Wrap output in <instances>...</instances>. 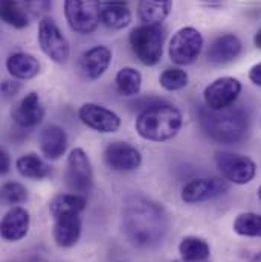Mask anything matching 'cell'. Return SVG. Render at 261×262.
<instances>
[{"label": "cell", "instance_id": "cell-1", "mask_svg": "<svg viewBox=\"0 0 261 262\" xmlns=\"http://www.w3.org/2000/svg\"><path fill=\"white\" fill-rule=\"evenodd\" d=\"M123 226L133 246L150 249L165 238L168 215L157 201L144 195H131L124 203Z\"/></svg>", "mask_w": 261, "mask_h": 262}, {"label": "cell", "instance_id": "cell-2", "mask_svg": "<svg viewBox=\"0 0 261 262\" xmlns=\"http://www.w3.org/2000/svg\"><path fill=\"white\" fill-rule=\"evenodd\" d=\"M198 124L203 133L214 142L232 145L240 142L248 133L249 116L242 107L211 110L205 105L198 108Z\"/></svg>", "mask_w": 261, "mask_h": 262}, {"label": "cell", "instance_id": "cell-3", "mask_svg": "<svg viewBox=\"0 0 261 262\" xmlns=\"http://www.w3.org/2000/svg\"><path fill=\"white\" fill-rule=\"evenodd\" d=\"M184 118L177 107L157 101L142 110L136 119L137 134L150 142H167L177 136Z\"/></svg>", "mask_w": 261, "mask_h": 262}, {"label": "cell", "instance_id": "cell-4", "mask_svg": "<svg viewBox=\"0 0 261 262\" xmlns=\"http://www.w3.org/2000/svg\"><path fill=\"white\" fill-rule=\"evenodd\" d=\"M131 51L144 66L157 64L164 54L165 29L160 25H140L129 35Z\"/></svg>", "mask_w": 261, "mask_h": 262}, {"label": "cell", "instance_id": "cell-5", "mask_svg": "<svg viewBox=\"0 0 261 262\" xmlns=\"http://www.w3.org/2000/svg\"><path fill=\"white\" fill-rule=\"evenodd\" d=\"M101 0H65V17L69 28L81 35L96 31L101 21Z\"/></svg>", "mask_w": 261, "mask_h": 262}, {"label": "cell", "instance_id": "cell-6", "mask_svg": "<svg viewBox=\"0 0 261 262\" xmlns=\"http://www.w3.org/2000/svg\"><path fill=\"white\" fill-rule=\"evenodd\" d=\"M203 49V35L193 26L180 28L170 40L168 54L174 64L190 66L198 58Z\"/></svg>", "mask_w": 261, "mask_h": 262}, {"label": "cell", "instance_id": "cell-7", "mask_svg": "<svg viewBox=\"0 0 261 262\" xmlns=\"http://www.w3.org/2000/svg\"><path fill=\"white\" fill-rule=\"evenodd\" d=\"M38 45L43 54L57 64H63L70 55L69 41L51 17H43L38 23Z\"/></svg>", "mask_w": 261, "mask_h": 262}, {"label": "cell", "instance_id": "cell-8", "mask_svg": "<svg viewBox=\"0 0 261 262\" xmlns=\"http://www.w3.org/2000/svg\"><path fill=\"white\" fill-rule=\"evenodd\" d=\"M215 165L222 177L234 185H248L257 174V165L252 159L228 151L215 154Z\"/></svg>", "mask_w": 261, "mask_h": 262}, {"label": "cell", "instance_id": "cell-9", "mask_svg": "<svg viewBox=\"0 0 261 262\" xmlns=\"http://www.w3.org/2000/svg\"><path fill=\"white\" fill-rule=\"evenodd\" d=\"M66 183L75 192L86 195L93 188V169L87 152L83 148H73L67 156Z\"/></svg>", "mask_w": 261, "mask_h": 262}, {"label": "cell", "instance_id": "cell-10", "mask_svg": "<svg viewBox=\"0 0 261 262\" xmlns=\"http://www.w3.org/2000/svg\"><path fill=\"white\" fill-rule=\"evenodd\" d=\"M242 93V82L232 76L214 79L203 90L205 105L211 110H225L234 105Z\"/></svg>", "mask_w": 261, "mask_h": 262}, {"label": "cell", "instance_id": "cell-11", "mask_svg": "<svg viewBox=\"0 0 261 262\" xmlns=\"http://www.w3.org/2000/svg\"><path fill=\"white\" fill-rule=\"evenodd\" d=\"M228 189L229 182L223 177H202L188 182L182 189L180 198L187 204H196L223 195L228 192Z\"/></svg>", "mask_w": 261, "mask_h": 262}, {"label": "cell", "instance_id": "cell-12", "mask_svg": "<svg viewBox=\"0 0 261 262\" xmlns=\"http://www.w3.org/2000/svg\"><path fill=\"white\" fill-rule=\"evenodd\" d=\"M78 118L87 128L103 134L115 133L121 127V118L115 112L95 102L83 104L78 110Z\"/></svg>", "mask_w": 261, "mask_h": 262}, {"label": "cell", "instance_id": "cell-13", "mask_svg": "<svg viewBox=\"0 0 261 262\" xmlns=\"http://www.w3.org/2000/svg\"><path fill=\"white\" fill-rule=\"evenodd\" d=\"M104 160L113 171L130 172L140 166V151L127 142H112L104 151Z\"/></svg>", "mask_w": 261, "mask_h": 262}, {"label": "cell", "instance_id": "cell-14", "mask_svg": "<svg viewBox=\"0 0 261 262\" xmlns=\"http://www.w3.org/2000/svg\"><path fill=\"white\" fill-rule=\"evenodd\" d=\"M12 121L20 128H35L45 119V107L37 92H29L12 110Z\"/></svg>", "mask_w": 261, "mask_h": 262}, {"label": "cell", "instance_id": "cell-15", "mask_svg": "<svg viewBox=\"0 0 261 262\" xmlns=\"http://www.w3.org/2000/svg\"><path fill=\"white\" fill-rule=\"evenodd\" d=\"M31 216L25 207L15 206L9 209L2 220V238L8 243H17L23 239L29 232Z\"/></svg>", "mask_w": 261, "mask_h": 262}, {"label": "cell", "instance_id": "cell-16", "mask_svg": "<svg viewBox=\"0 0 261 262\" xmlns=\"http://www.w3.org/2000/svg\"><path fill=\"white\" fill-rule=\"evenodd\" d=\"M112 63V51L107 46H93L81 54L79 69L87 79H98Z\"/></svg>", "mask_w": 261, "mask_h": 262}, {"label": "cell", "instance_id": "cell-17", "mask_svg": "<svg viewBox=\"0 0 261 262\" xmlns=\"http://www.w3.org/2000/svg\"><path fill=\"white\" fill-rule=\"evenodd\" d=\"M81 218L79 213H63L54 218L52 235L58 247L69 249L73 247L81 236Z\"/></svg>", "mask_w": 261, "mask_h": 262}, {"label": "cell", "instance_id": "cell-18", "mask_svg": "<svg viewBox=\"0 0 261 262\" xmlns=\"http://www.w3.org/2000/svg\"><path fill=\"white\" fill-rule=\"evenodd\" d=\"M242 41L234 34H225L217 37L208 49V61L212 64L222 66L234 61L242 54Z\"/></svg>", "mask_w": 261, "mask_h": 262}, {"label": "cell", "instance_id": "cell-19", "mask_svg": "<svg viewBox=\"0 0 261 262\" xmlns=\"http://www.w3.org/2000/svg\"><path fill=\"white\" fill-rule=\"evenodd\" d=\"M40 149L48 160H58L67 149V134L63 127L51 124L40 133Z\"/></svg>", "mask_w": 261, "mask_h": 262}, {"label": "cell", "instance_id": "cell-20", "mask_svg": "<svg viewBox=\"0 0 261 262\" xmlns=\"http://www.w3.org/2000/svg\"><path fill=\"white\" fill-rule=\"evenodd\" d=\"M131 11L124 0H106L101 6V23L109 29L121 31L131 23Z\"/></svg>", "mask_w": 261, "mask_h": 262}, {"label": "cell", "instance_id": "cell-21", "mask_svg": "<svg viewBox=\"0 0 261 262\" xmlns=\"http://www.w3.org/2000/svg\"><path fill=\"white\" fill-rule=\"evenodd\" d=\"M6 70L15 79H32L40 73V63L38 60L26 52H15L8 57L6 60Z\"/></svg>", "mask_w": 261, "mask_h": 262}, {"label": "cell", "instance_id": "cell-22", "mask_svg": "<svg viewBox=\"0 0 261 262\" xmlns=\"http://www.w3.org/2000/svg\"><path fill=\"white\" fill-rule=\"evenodd\" d=\"M15 168L22 177L31 179V180L48 179L52 172L51 166L35 152H28V154L20 156L15 160Z\"/></svg>", "mask_w": 261, "mask_h": 262}, {"label": "cell", "instance_id": "cell-23", "mask_svg": "<svg viewBox=\"0 0 261 262\" xmlns=\"http://www.w3.org/2000/svg\"><path fill=\"white\" fill-rule=\"evenodd\" d=\"M173 0H139L137 15L145 25H160L171 12Z\"/></svg>", "mask_w": 261, "mask_h": 262}, {"label": "cell", "instance_id": "cell-24", "mask_svg": "<svg viewBox=\"0 0 261 262\" xmlns=\"http://www.w3.org/2000/svg\"><path fill=\"white\" fill-rule=\"evenodd\" d=\"M87 207V198L81 194H60L49 203V212L52 218L63 213H81Z\"/></svg>", "mask_w": 261, "mask_h": 262}, {"label": "cell", "instance_id": "cell-25", "mask_svg": "<svg viewBox=\"0 0 261 262\" xmlns=\"http://www.w3.org/2000/svg\"><path fill=\"white\" fill-rule=\"evenodd\" d=\"M179 253L184 262H206L209 259V244L198 236H185L179 244Z\"/></svg>", "mask_w": 261, "mask_h": 262}, {"label": "cell", "instance_id": "cell-26", "mask_svg": "<svg viewBox=\"0 0 261 262\" xmlns=\"http://www.w3.org/2000/svg\"><path fill=\"white\" fill-rule=\"evenodd\" d=\"M0 14L2 20L15 29L26 28L31 20L29 12L18 0H0Z\"/></svg>", "mask_w": 261, "mask_h": 262}, {"label": "cell", "instance_id": "cell-27", "mask_svg": "<svg viewBox=\"0 0 261 262\" xmlns=\"http://www.w3.org/2000/svg\"><path fill=\"white\" fill-rule=\"evenodd\" d=\"M115 84L123 96H137L142 89V75L133 67H123L115 76Z\"/></svg>", "mask_w": 261, "mask_h": 262}, {"label": "cell", "instance_id": "cell-28", "mask_svg": "<svg viewBox=\"0 0 261 262\" xmlns=\"http://www.w3.org/2000/svg\"><path fill=\"white\" fill-rule=\"evenodd\" d=\"M232 229L240 236L261 238V215L254 213V212L240 213L235 218V221L232 224Z\"/></svg>", "mask_w": 261, "mask_h": 262}, {"label": "cell", "instance_id": "cell-29", "mask_svg": "<svg viewBox=\"0 0 261 262\" xmlns=\"http://www.w3.org/2000/svg\"><path fill=\"white\" fill-rule=\"evenodd\" d=\"M159 82L167 92H177L188 85V73L179 67H170L160 73Z\"/></svg>", "mask_w": 261, "mask_h": 262}, {"label": "cell", "instance_id": "cell-30", "mask_svg": "<svg viewBox=\"0 0 261 262\" xmlns=\"http://www.w3.org/2000/svg\"><path fill=\"white\" fill-rule=\"evenodd\" d=\"M2 200L6 204H22L28 200V189L18 182H8L2 186Z\"/></svg>", "mask_w": 261, "mask_h": 262}, {"label": "cell", "instance_id": "cell-31", "mask_svg": "<svg viewBox=\"0 0 261 262\" xmlns=\"http://www.w3.org/2000/svg\"><path fill=\"white\" fill-rule=\"evenodd\" d=\"M25 8L26 11L29 12L31 17H38V15H43L45 12L49 11L52 2L51 0H18Z\"/></svg>", "mask_w": 261, "mask_h": 262}, {"label": "cell", "instance_id": "cell-32", "mask_svg": "<svg viewBox=\"0 0 261 262\" xmlns=\"http://www.w3.org/2000/svg\"><path fill=\"white\" fill-rule=\"evenodd\" d=\"M18 90H20V85L17 82H11V81H3L2 82V93H3L5 98L15 96Z\"/></svg>", "mask_w": 261, "mask_h": 262}, {"label": "cell", "instance_id": "cell-33", "mask_svg": "<svg viewBox=\"0 0 261 262\" xmlns=\"http://www.w3.org/2000/svg\"><path fill=\"white\" fill-rule=\"evenodd\" d=\"M9 168H11V157L6 149H2L0 151V172L8 174Z\"/></svg>", "mask_w": 261, "mask_h": 262}, {"label": "cell", "instance_id": "cell-34", "mask_svg": "<svg viewBox=\"0 0 261 262\" xmlns=\"http://www.w3.org/2000/svg\"><path fill=\"white\" fill-rule=\"evenodd\" d=\"M249 79H251L252 84L261 87V63H257V64L251 67V70H249Z\"/></svg>", "mask_w": 261, "mask_h": 262}, {"label": "cell", "instance_id": "cell-35", "mask_svg": "<svg viewBox=\"0 0 261 262\" xmlns=\"http://www.w3.org/2000/svg\"><path fill=\"white\" fill-rule=\"evenodd\" d=\"M254 45H255V48L261 49V28L257 31V34L254 37Z\"/></svg>", "mask_w": 261, "mask_h": 262}, {"label": "cell", "instance_id": "cell-36", "mask_svg": "<svg viewBox=\"0 0 261 262\" xmlns=\"http://www.w3.org/2000/svg\"><path fill=\"white\" fill-rule=\"evenodd\" d=\"M251 262H261V252H260V253H257V255H255V256L252 258V261H251Z\"/></svg>", "mask_w": 261, "mask_h": 262}, {"label": "cell", "instance_id": "cell-37", "mask_svg": "<svg viewBox=\"0 0 261 262\" xmlns=\"http://www.w3.org/2000/svg\"><path fill=\"white\" fill-rule=\"evenodd\" d=\"M258 198H260V200H261V186H260V188H258Z\"/></svg>", "mask_w": 261, "mask_h": 262}, {"label": "cell", "instance_id": "cell-38", "mask_svg": "<svg viewBox=\"0 0 261 262\" xmlns=\"http://www.w3.org/2000/svg\"><path fill=\"white\" fill-rule=\"evenodd\" d=\"M208 2H217V0H208Z\"/></svg>", "mask_w": 261, "mask_h": 262}, {"label": "cell", "instance_id": "cell-39", "mask_svg": "<svg viewBox=\"0 0 261 262\" xmlns=\"http://www.w3.org/2000/svg\"><path fill=\"white\" fill-rule=\"evenodd\" d=\"M182 262H184V261H182Z\"/></svg>", "mask_w": 261, "mask_h": 262}]
</instances>
